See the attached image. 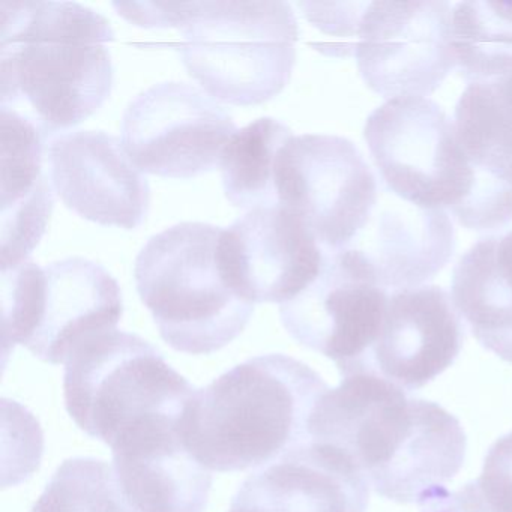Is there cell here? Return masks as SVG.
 <instances>
[{"label":"cell","instance_id":"8","mask_svg":"<svg viewBox=\"0 0 512 512\" xmlns=\"http://www.w3.org/2000/svg\"><path fill=\"white\" fill-rule=\"evenodd\" d=\"M364 137L380 181L400 199L452 212L472 185L454 121L430 98L401 97L377 107Z\"/></svg>","mask_w":512,"mask_h":512},{"label":"cell","instance_id":"17","mask_svg":"<svg viewBox=\"0 0 512 512\" xmlns=\"http://www.w3.org/2000/svg\"><path fill=\"white\" fill-rule=\"evenodd\" d=\"M454 128L472 185L452 215L476 232L503 229L512 223V76L469 83Z\"/></svg>","mask_w":512,"mask_h":512},{"label":"cell","instance_id":"25","mask_svg":"<svg viewBox=\"0 0 512 512\" xmlns=\"http://www.w3.org/2000/svg\"><path fill=\"white\" fill-rule=\"evenodd\" d=\"M476 482L494 512H512V431L488 449Z\"/></svg>","mask_w":512,"mask_h":512},{"label":"cell","instance_id":"24","mask_svg":"<svg viewBox=\"0 0 512 512\" xmlns=\"http://www.w3.org/2000/svg\"><path fill=\"white\" fill-rule=\"evenodd\" d=\"M31 512H137L122 493L115 469L92 457L65 460Z\"/></svg>","mask_w":512,"mask_h":512},{"label":"cell","instance_id":"19","mask_svg":"<svg viewBox=\"0 0 512 512\" xmlns=\"http://www.w3.org/2000/svg\"><path fill=\"white\" fill-rule=\"evenodd\" d=\"M370 485L326 443H302L251 473L229 512H367Z\"/></svg>","mask_w":512,"mask_h":512},{"label":"cell","instance_id":"5","mask_svg":"<svg viewBox=\"0 0 512 512\" xmlns=\"http://www.w3.org/2000/svg\"><path fill=\"white\" fill-rule=\"evenodd\" d=\"M223 229L179 223L152 236L134 266L137 292L161 338L188 355H211L242 334L254 304L236 296L218 266Z\"/></svg>","mask_w":512,"mask_h":512},{"label":"cell","instance_id":"12","mask_svg":"<svg viewBox=\"0 0 512 512\" xmlns=\"http://www.w3.org/2000/svg\"><path fill=\"white\" fill-rule=\"evenodd\" d=\"M326 251L298 212L253 209L223 229L217 259L230 290L250 304H286L319 275Z\"/></svg>","mask_w":512,"mask_h":512},{"label":"cell","instance_id":"2","mask_svg":"<svg viewBox=\"0 0 512 512\" xmlns=\"http://www.w3.org/2000/svg\"><path fill=\"white\" fill-rule=\"evenodd\" d=\"M0 101L20 103L53 137L94 115L110 97L112 26L76 2H0Z\"/></svg>","mask_w":512,"mask_h":512},{"label":"cell","instance_id":"15","mask_svg":"<svg viewBox=\"0 0 512 512\" xmlns=\"http://www.w3.org/2000/svg\"><path fill=\"white\" fill-rule=\"evenodd\" d=\"M463 341L461 316L446 290L427 284L395 290L376 341L352 374H377L413 392L454 364Z\"/></svg>","mask_w":512,"mask_h":512},{"label":"cell","instance_id":"20","mask_svg":"<svg viewBox=\"0 0 512 512\" xmlns=\"http://www.w3.org/2000/svg\"><path fill=\"white\" fill-rule=\"evenodd\" d=\"M2 127V268L29 260L40 244L52 215V187L44 173L47 145L52 137L35 119L0 107Z\"/></svg>","mask_w":512,"mask_h":512},{"label":"cell","instance_id":"26","mask_svg":"<svg viewBox=\"0 0 512 512\" xmlns=\"http://www.w3.org/2000/svg\"><path fill=\"white\" fill-rule=\"evenodd\" d=\"M421 512H494L479 490L478 482H467L457 491L436 488L418 503Z\"/></svg>","mask_w":512,"mask_h":512},{"label":"cell","instance_id":"22","mask_svg":"<svg viewBox=\"0 0 512 512\" xmlns=\"http://www.w3.org/2000/svg\"><path fill=\"white\" fill-rule=\"evenodd\" d=\"M292 130L274 118H260L233 134L221 157L227 200L253 211L278 206V173Z\"/></svg>","mask_w":512,"mask_h":512},{"label":"cell","instance_id":"16","mask_svg":"<svg viewBox=\"0 0 512 512\" xmlns=\"http://www.w3.org/2000/svg\"><path fill=\"white\" fill-rule=\"evenodd\" d=\"M455 230L445 209H425L380 181L379 199L358 238L340 251L356 271L385 290L425 286L451 260Z\"/></svg>","mask_w":512,"mask_h":512},{"label":"cell","instance_id":"7","mask_svg":"<svg viewBox=\"0 0 512 512\" xmlns=\"http://www.w3.org/2000/svg\"><path fill=\"white\" fill-rule=\"evenodd\" d=\"M2 341L58 365L95 335L112 331L124 313L118 281L106 268L68 257L41 268L32 260L2 269Z\"/></svg>","mask_w":512,"mask_h":512},{"label":"cell","instance_id":"23","mask_svg":"<svg viewBox=\"0 0 512 512\" xmlns=\"http://www.w3.org/2000/svg\"><path fill=\"white\" fill-rule=\"evenodd\" d=\"M452 49L467 85L511 76L512 2L475 0L454 5Z\"/></svg>","mask_w":512,"mask_h":512},{"label":"cell","instance_id":"4","mask_svg":"<svg viewBox=\"0 0 512 512\" xmlns=\"http://www.w3.org/2000/svg\"><path fill=\"white\" fill-rule=\"evenodd\" d=\"M145 29L176 28L188 74L209 97L259 106L277 97L296 62L298 20L287 2H115Z\"/></svg>","mask_w":512,"mask_h":512},{"label":"cell","instance_id":"18","mask_svg":"<svg viewBox=\"0 0 512 512\" xmlns=\"http://www.w3.org/2000/svg\"><path fill=\"white\" fill-rule=\"evenodd\" d=\"M181 419H146L110 446L122 493L137 512H203L208 506L211 470L185 446Z\"/></svg>","mask_w":512,"mask_h":512},{"label":"cell","instance_id":"21","mask_svg":"<svg viewBox=\"0 0 512 512\" xmlns=\"http://www.w3.org/2000/svg\"><path fill=\"white\" fill-rule=\"evenodd\" d=\"M451 292L479 344L512 362V230L479 239L461 256Z\"/></svg>","mask_w":512,"mask_h":512},{"label":"cell","instance_id":"6","mask_svg":"<svg viewBox=\"0 0 512 512\" xmlns=\"http://www.w3.org/2000/svg\"><path fill=\"white\" fill-rule=\"evenodd\" d=\"M197 389L137 334L95 335L65 362V407L80 430L112 446L152 416H182Z\"/></svg>","mask_w":512,"mask_h":512},{"label":"cell","instance_id":"1","mask_svg":"<svg viewBox=\"0 0 512 512\" xmlns=\"http://www.w3.org/2000/svg\"><path fill=\"white\" fill-rule=\"evenodd\" d=\"M310 439L334 446L370 488L397 503H419L445 487L466 457L460 421L433 401L409 398L373 373L343 377L314 407Z\"/></svg>","mask_w":512,"mask_h":512},{"label":"cell","instance_id":"3","mask_svg":"<svg viewBox=\"0 0 512 512\" xmlns=\"http://www.w3.org/2000/svg\"><path fill=\"white\" fill-rule=\"evenodd\" d=\"M328 389L299 359L256 356L197 389L182 415V439L211 472L259 469L310 442L311 415Z\"/></svg>","mask_w":512,"mask_h":512},{"label":"cell","instance_id":"11","mask_svg":"<svg viewBox=\"0 0 512 512\" xmlns=\"http://www.w3.org/2000/svg\"><path fill=\"white\" fill-rule=\"evenodd\" d=\"M232 116L206 92L166 82L137 95L124 113L122 146L148 175L191 179L217 169L233 134Z\"/></svg>","mask_w":512,"mask_h":512},{"label":"cell","instance_id":"14","mask_svg":"<svg viewBox=\"0 0 512 512\" xmlns=\"http://www.w3.org/2000/svg\"><path fill=\"white\" fill-rule=\"evenodd\" d=\"M47 164L53 190L79 217L127 230L146 220L148 179L118 137L104 131L58 134L47 145Z\"/></svg>","mask_w":512,"mask_h":512},{"label":"cell","instance_id":"13","mask_svg":"<svg viewBox=\"0 0 512 512\" xmlns=\"http://www.w3.org/2000/svg\"><path fill=\"white\" fill-rule=\"evenodd\" d=\"M388 295L362 277L343 253L326 251L316 280L280 305V319L293 340L332 359L346 377L376 341Z\"/></svg>","mask_w":512,"mask_h":512},{"label":"cell","instance_id":"9","mask_svg":"<svg viewBox=\"0 0 512 512\" xmlns=\"http://www.w3.org/2000/svg\"><path fill=\"white\" fill-rule=\"evenodd\" d=\"M379 193V179L344 137L304 134L284 149L278 206L298 212L328 253L353 244L367 226Z\"/></svg>","mask_w":512,"mask_h":512},{"label":"cell","instance_id":"10","mask_svg":"<svg viewBox=\"0 0 512 512\" xmlns=\"http://www.w3.org/2000/svg\"><path fill=\"white\" fill-rule=\"evenodd\" d=\"M452 11L445 0L370 2L353 47L368 88L388 100L433 94L457 67Z\"/></svg>","mask_w":512,"mask_h":512}]
</instances>
